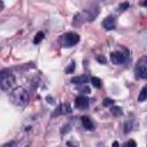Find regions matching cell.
I'll return each instance as SVG.
<instances>
[{"label":"cell","mask_w":147,"mask_h":147,"mask_svg":"<svg viewBox=\"0 0 147 147\" xmlns=\"http://www.w3.org/2000/svg\"><path fill=\"white\" fill-rule=\"evenodd\" d=\"M42 39H44V32L40 31V32H38V33L34 36V38H33V42H34V44H39Z\"/></svg>","instance_id":"14"},{"label":"cell","mask_w":147,"mask_h":147,"mask_svg":"<svg viewBox=\"0 0 147 147\" xmlns=\"http://www.w3.org/2000/svg\"><path fill=\"white\" fill-rule=\"evenodd\" d=\"M127 57H129V52L125 48H123V52L116 51L110 54V60L114 64H122L127 60Z\"/></svg>","instance_id":"6"},{"label":"cell","mask_w":147,"mask_h":147,"mask_svg":"<svg viewBox=\"0 0 147 147\" xmlns=\"http://www.w3.org/2000/svg\"><path fill=\"white\" fill-rule=\"evenodd\" d=\"M14 146V141H10V142H7V144H5L2 147H13Z\"/></svg>","instance_id":"21"},{"label":"cell","mask_w":147,"mask_h":147,"mask_svg":"<svg viewBox=\"0 0 147 147\" xmlns=\"http://www.w3.org/2000/svg\"><path fill=\"white\" fill-rule=\"evenodd\" d=\"M10 100L16 106H25L29 101V94L25 88L16 87L10 93Z\"/></svg>","instance_id":"1"},{"label":"cell","mask_w":147,"mask_h":147,"mask_svg":"<svg viewBox=\"0 0 147 147\" xmlns=\"http://www.w3.org/2000/svg\"><path fill=\"white\" fill-rule=\"evenodd\" d=\"M123 147H137V144L134 140H129L123 145Z\"/></svg>","instance_id":"18"},{"label":"cell","mask_w":147,"mask_h":147,"mask_svg":"<svg viewBox=\"0 0 147 147\" xmlns=\"http://www.w3.org/2000/svg\"><path fill=\"white\" fill-rule=\"evenodd\" d=\"M75 106L79 109H86L88 107V99L80 95V96H77L76 98V101H75Z\"/></svg>","instance_id":"8"},{"label":"cell","mask_w":147,"mask_h":147,"mask_svg":"<svg viewBox=\"0 0 147 147\" xmlns=\"http://www.w3.org/2000/svg\"><path fill=\"white\" fill-rule=\"evenodd\" d=\"M130 7V5H129V2H123V3H119V6H118V10H121V11H123V10H125V9H127Z\"/></svg>","instance_id":"17"},{"label":"cell","mask_w":147,"mask_h":147,"mask_svg":"<svg viewBox=\"0 0 147 147\" xmlns=\"http://www.w3.org/2000/svg\"><path fill=\"white\" fill-rule=\"evenodd\" d=\"M82 124H83L84 129H86L88 131L94 130V124H93L92 119H90V117H87V116H83L82 117Z\"/></svg>","instance_id":"10"},{"label":"cell","mask_w":147,"mask_h":147,"mask_svg":"<svg viewBox=\"0 0 147 147\" xmlns=\"http://www.w3.org/2000/svg\"><path fill=\"white\" fill-rule=\"evenodd\" d=\"M142 5H144V6H147V1H145V2H142Z\"/></svg>","instance_id":"23"},{"label":"cell","mask_w":147,"mask_h":147,"mask_svg":"<svg viewBox=\"0 0 147 147\" xmlns=\"http://www.w3.org/2000/svg\"><path fill=\"white\" fill-rule=\"evenodd\" d=\"M111 113H113L115 116H119V115L123 114V111H122V109H121L119 107H113V108H111Z\"/></svg>","instance_id":"16"},{"label":"cell","mask_w":147,"mask_h":147,"mask_svg":"<svg viewBox=\"0 0 147 147\" xmlns=\"http://www.w3.org/2000/svg\"><path fill=\"white\" fill-rule=\"evenodd\" d=\"M147 99V84L141 88V91H140V93H139V96H138V101H144V100H146Z\"/></svg>","instance_id":"12"},{"label":"cell","mask_w":147,"mask_h":147,"mask_svg":"<svg viewBox=\"0 0 147 147\" xmlns=\"http://www.w3.org/2000/svg\"><path fill=\"white\" fill-rule=\"evenodd\" d=\"M134 72H136V76H137L138 78H141V79L147 78V56L141 57V59L137 62Z\"/></svg>","instance_id":"5"},{"label":"cell","mask_w":147,"mask_h":147,"mask_svg":"<svg viewBox=\"0 0 147 147\" xmlns=\"http://www.w3.org/2000/svg\"><path fill=\"white\" fill-rule=\"evenodd\" d=\"M96 60H98V62H100V63H106V62H107L106 57H105V56H102V55H101V56H100V55H99V56H96Z\"/></svg>","instance_id":"20"},{"label":"cell","mask_w":147,"mask_h":147,"mask_svg":"<svg viewBox=\"0 0 147 147\" xmlns=\"http://www.w3.org/2000/svg\"><path fill=\"white\" fill-rule=\"evenodd\" d=\"M88 82V77L86 75H82V76H77L71 78V83L72 84H78V85H84Z\"/></svg>","instance_id":"11"},{"label":"cell","mask_w":147,"mask_h":147,"mask_svg":"<svg viewBox=\"0 0 147 147\" xmlns=\"http://www.w3.org/2000/svg\"><path fill=\"white\" fill-rule=\"evenodd\" d=\"M75 68H76L75 62H71V63L69 64V67L65 68V74H72V72L75 71Z\"/></svg>","instance_id":"15"},{"label":"cell","mask_w":147,"mask_h":147,"mask_svg":"<svg viewBox=\"0 0 147 147\" xmlns=\"http://www.w3.org/2000/svg\"><path fill=\"white\" fill-rule=\"evenodd\" d=\"M0 85L1 90L8 91L15 85V77L9 69H3L0 72Z\"/></svg>","instance_id":"2"},{"label":"cell","mask_w":147,"mask_h":147,"mask_svg":"<svg viewBox=\"0 0 147 147\" xmlns=\"http://www.w3.org/2000/svg\"><path fill=\"white\" fill-rule=\"evenodd\" d=\"M103 105L105 106H111V105H114V100H111V99H105Z\"/></svg>","instance_id":"19"},{"label":"cell","mask_w":147,"mask_h":147,"mask_svg":"<svg viewBox=\"0 0 147 147\" xmlns=\"http://www.w3.org/2000/svg\"><path fill=\"white\" fill-rule=\"evenodd\" d=\"M111 147H119V145H118V142H117V141H114Z\"/></svg>","instance_id":"22"},{"label":"cell","mask_w":147,"mask_h":147,"mask_svg":"<svg viewBox=\"0 0 147 147\" xmlns=\"http://www.w3.org/2000/svg\"><path fill=\"white\" fill-rule=\"evenodd\" d=\"M90 79H91V83H92V85L94 87H96V88H100L101 87V79L100 78H98V77H91Z\"/></svg>","instance_id":"13"},{"label":"cell","mask_w":147,"mask_h":147,"mask_svg":"<svg viewBox=\"0 0 147 147\" xmlns=\"http://www.w3.org/2000/svg\"><path fill=\"white\" fill-rule=\"evenodd\" d=\"M78 41H79V36L75 32H67L61 37L62 46L65 48H70L75 46L76 44H78Z\"/></svg>","instance_id":"4"},{"label":"cell","mask_w":147,"mask_h":147,"mask_svg":"<svg viewBox=\"0 0 147 147\" xmlns=\"http://www.w3.org/2000/svg\"><path fill=\"white\" fill-rule=\"evenodd\" d=\"M102 26L106 29V30H114L115 26H116V20L114 16H107L103 22H102Z\"/></svg>","instance_id":"7"},{"label":"cell","mask_w":147,"mask_h":147,"mask_svg":"<svg viewBox=\"0 0 147 147\" xmlns=\"http://www.w3.org/2000/svg\"><path fill=\"white\" fill-rule=\"evenodd\" d=\"M71 113V107L68 103H62L57 107L55 115H61V114H70Z\"/></svg>","instance_id":"9"},{"label":"cell","mask_w":147,"mask_h":147,"mask_svg":"<svg viewBox=\"0 0 147 147\" xmlns=\"http://www.w3.org/2000/svg\"><path fill=\"white\" fill-rule=\"evenodd\" d=\"M98 9L93 8V9H85L84 11L79 13L76 15V17L74 18V23L77 24L78 22H85V21H93L96 15H98Z\"/></svg>","instance_id":"3"}]
</instances>
